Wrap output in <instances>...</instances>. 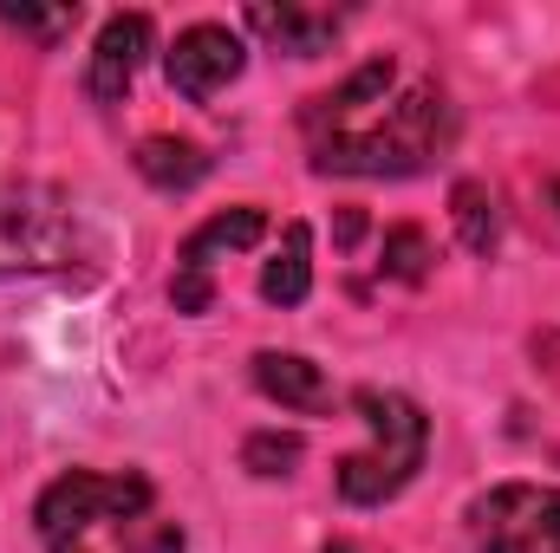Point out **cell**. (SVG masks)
Returning a JSON list of instances; mask_svg holds the SVG:
<instances>
[{
  "mask_svg": "<svg viewBox=\"0 0 560 553\" xmlns=\"http://www.w3.org/2000/svg\"><path fill=\"white\" fill-rule=\"evenodd\" d=\"M85 255L79 209L46 183H0V280L59 274Z\"/></svg>",
  "mask_w": 560,
  "mask_h": 553,
  "instance_id": "obj_3",
  "label": "cell"
},
{
  "mask_svg": "<svg viewBox=\"0 0 560 553\" xmlns=\"http://www.w3.org/2000/svg\"><path fill=\"white\" fill-rule=\"evenodd\" d=\"M456 138V111L436 85H418L411 98L392 105V118L339 131V138L313 143V169L319 176H418L430 169Z\"/></svg>",
  "mask_w": 560,
  "mask_h": 553,
  "instance_id": "obj_1",
  "label": "cell"
},
{
  "mask_svg": "<svg viewBox=\"0 0 560 553\" xmlns=\"http://www.w3.org/2000/svg\"><path fill=\"white\" fill-rule=\"evenodd\" d=\"M150 515V482L143 475H92V469H72V475H59L39 502H33V521H39V534H46V548H59V541H85V528L92 521H138Z\"/></svg>",
  "mask_w": 560,
  "mask_h": 553,
  "instance_id": "obj_5",
  "label": "cell"
},
{
  "mask_svg": "<svg viewBox=\"0 0 560 553\" xmlns=\"http://www.w3.org/2000/svg\"><path fill=\"white\" fill-rule=\"evenodd\" d=\"M450 209H456V242L469 248V255H495V242H502V209H495V196H489V183H456L450 189Z\"/></svg>",
  "mask_w": 560,
  "mask_h": 553,
  "instance_id": "obj_14",
  "label": "cell"
},
{
  "mask_svg": "<svg viewBox=\"0 0 560 553\" xmlns=\"http://www.w3.org/2000/svg\"><path fill=\"white\" fill-rule=\"evenodd\" d=\"M242 59H248L242 33H229V26H215V20H196V26H183L176 46L163 52V72H170V85H176L189 105H202V98H215V92L242 72Z\"/></svg>",
  "mask_w": 560,
  "mask_h": 553,
  "instance_id": "obj_6",
  "label": "cell"
},
{
  "mask_svg": "<svg viewBox=\"0 0 560 553\" xmlns=\"http://www.w3.org/2000/svg\"><path fill=\"white\" fill-rule=\"evenodd\" d=\"M430 235L423 228H411V222H398V228H385V274L405 280V286H418L423 274H430Z\"/></svg>",
  "mask_w": 560,
  "mask_h": 553,
  "instance_id": "obj_16",
  "label": "cell"
},
{
  "mask_svg": "<svg viewBox=\"0 0 560 553\" xmlns=\"http://www.w3.org/2000/svg\"><path fill=\"white\" fill-rule=\"evenodd\" d=\"M359 235H365V215H359V209H339V228H332V242H339V248H352Z\"/></svg>",
  "mask_w": 560,
  "mask_h": 553,
  "instance_id": "obj_20",
  "label": "cell"
},
{
  "mask_svg": "<svg viewBox=\"0 0 560 553\" xmlns=\"http://www.w3.org/2000/svg\"><path fill=\"white\" fill-rule=\"evenodd\" d=\"M352 411L365 416L372 449H359V456L339 462V495H346L352 508H378V502L405 495L411 475L423 469L430 416H423L405 391H378V385H359V391H352Z\"/></svg>",
  "mask_w": 560,
  "mask_h": 553,
  "instance_id": "obj_2",
  "label": "cell"
},
{
  "mask_svg": "<svg viewBox=\"0 0 560 553\" xmlns=\"http://www.w3.org/2000/svg\"><path fill=\"white\" fill-rule=\"evenodd\" d=\"M170 299H176V313H209L215 286H209V274H189V268H176V280H170Z\"/></svg>",
  "mask_w": 560,
  "mask_h": 553,
  "instance_id": "obj_19",
  "label": "cell"
},
{
  "mask_svg": "<svg viewBox=\"0 0 560 553\" xmlns=\"http://www.w3.org/2000/svg\"><path fill=\"white\" fill-rule=\"evenodd\" d=\"M248 26L255 33H268L280 52H293V59H319L332 39H339V13H306V7H268V0H255L248 7Z\"/></svg>",
  "mask_w": 560,
  "mask_h": 553,
  "instance_id": "obj_11",
  "label": "cell"
},
{
  "mask_svg": "<svg viewBox=\"0 0 560 553\" xmlns=\"http://www.w3.org/2000/svg\"><path fill=\"white\" fill-rule=\"evenodd\" d=\"M476 553H560V489L548 482H495L469 502Z\"/></svg>",
  "mask_w": 560,
  "mask_h": 553,
  "instance_id": "obj_4",
  "label": "cell"
},
{
  "mask_svg": "<svg viewBox=\"0 0 560 553\" xmlns=\"http://www.w3.org/2000/svg\"><path fill=\"white\" fill-rule=\"evenodd\" d=\"M306 293H313V228L306 222H287L280 255L261 268V299L268 306H300Z\"/></svg>",
  "mask_w": 560,
  "mask_h": 553,
  "instance_id": "obj_12",
  "label": "cell"
},
{
  "mask_svg": "<svg viewBox=\"0 0 560 553\" xmlns=\"http://www.w3.org/2000/svg\"><path fill=\"white\" fill-rule=\"evenodd\" d=\"M300 436H287V430H261V436H248L242 443V469H255V475H287L293 462H300Z\"/></svg>",
  "mask_w": 560,
  "mask_h": 553,
  "instance_id": "obj_17",
  "label": "cell"
},
{
  "mask_svg": "<svg viewBox=\"0 0 560 553\" xmlns=\"http://www.w3.org/2000/svg\"><path fill=\"white\" fill-rule=\"evenodd\" d=\"M138 176L156 189H196L209 176V156L189 138H143L138 143Z\"/></svg>",
  "mask_w": 560,
  "mask_h": 553,
  "instance_id": "obj_13",
  "label": "cell"
},
{
  "mask_svg": "<svg viewBox=\"0 0 560 553\" xmlns=\"http://www.w3.org/2000/svg\"><path fill=\"white\" fill-rule=\"evenodd\" d=\"M261 235H268V215H261V209H248V202H242V209H222V215H209V222L183 242V268H189V274H209L222 255H242V248H255Z\"/></svg>",
  "mask_w": 560,
  "mask_h": 553,
  "instance_id": "obj_10",
  "label": "cell"
},
{
  "mask_svg": "<svg viewBox=\"0 0 560 553\" xmlns=\"http://www.w3.org/2000/svg\"><path fill=\"white\" fill-rule=\"evenodd\" d=\"M255 385L275 398L280 411H326L332 404V385L313 358L300 352H255Z\"/></svg>",
  "mask_w": 560,
  "mask_h": 553,
  "instance_id": "obj_9",
  "label": "cell"
},
{
  "mask_svg": "<svg viewBox=\"0 0 560 553\" xmlns=\"http://www.w3.org/2000/svg\"><path fill=\"white\" fill-rule=\"evenodd\" d=\"M150 13H112L105 26H98V46H92V72H85V92L98 98V105H118L125 92H131V79H138L143 52H150Z\"/></svg>",
  "mask_w": 560,
  "mask_h": 553,
  "instance_id": "obj_7",
  "label": "cell"
},
{
  "mask_svg": "<svg viewBox=\"0 0 560 553\" xmlns=\"http://www.w3.org/2000/svg\"><path fill=\"white\" fill-rule=\"evenodd\" d=\"M392 85H398V66H392V52H385V59H365V66H359V72H352L339 92L313 98L306 125H313V131H326V125H332V138H339V131H359V125H365V118L385 105V92H392Z\"/></svg>",
  "mask_w": 560,
  "mask_h": 553,
  "instance_id": "obj_8",
  "label": "cell"
},
{
  "mask_svg": "<svg viewBox=\"0 0 560 553\" xmlns=\"http://www.w3.org/2000/svg\"><path fill=\"white\" fill-rule=\"evenodd\" d=\"M326 553H359L352 541H326Z\"/></svg>",
  "mask_w": 560,
  "mask_h": 553,
  "instance_id": "obj_21",
  "label": "cell"
},
{
  "mask_svg": "<svg viewBox=\"0 0 560 553\" xmlns=\"http://www.w3.org/2000/svg\"><path fill=\"white\" fill-rule=\"evenodd\" d=\"M118 541H125V553H183V548H189V541H183V528H176V521H156V515L125 521V528H118Z\"/></svg>",
  "mask_w": 560,
  "mask_h": 553,
  "instance_id": "obj_18",
  "label": "cell"
},
{
  "mask_svg": "<svg viewBox=\"0 0 560 553\" xmlns=\"http://www.w3.org/2000/svg\"><path fill=\"white\" fill-rule=\"evenodd\" d=\"M0 26H13V33H26V39H39V46H59L72 26H79V7L72 0H59V7H26V0H0Z\"/></svg>",
  "mask_w": 560,
  "mask_h": 553,
  "instance_id": "obj_15",
  "label": "cell"
},
{
  "mask_svg": "<svg viewBox=\"0 0 560 553\" xmlns=\"http://www.w3.org/2000/svg\"><path fill=\"white\" fill-rule=\"evenodd\" d=\"M548 196H555V202H560V176H555V183H548Z\"/></svg>",
  "mask_w": 560,
  "mask_h": 553,
  "instance_id": "obj_23",
  "label": "cell"
},
{
  "mask_svg": "<svg viewBox=\"0 0 560 553\" xmlns=\"http://www.w3.org/2000/svg\"><path fill=\"white\" fill-rule=\"evenodd\" d=\"M52 553H85V548H79V541H59V548H52Z\"/></svg>",
  "mask_w": 560,
  "mask_h": 553,
  "instance_id": "obj_22",
  "label": "cell"
}]
</instances>
